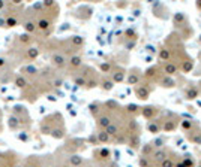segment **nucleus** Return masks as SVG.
Instances as JSON below:
<instances>
[{"instance_id": "nucleus-13", "label": "nucleus", "mask_w": 201, "mask_h": 167, "mask_svg": "<svg viewBox=\"0 0 201 167\" xmlns=\"http://www.w3.org/2000/svg\"><path fill=\"white\" fill-rule=\"evenodd\" d=\"M14 78V72L12 70H2L0 72V85H5L9 81H12Z\"/></svg>"}, {"instance_id": "nucleus-3", "label": "nucleus", "mask_w": 201, "mask_h": 167, "mask_svg": "<svg viewBox=\"0 0 201 167\" xmlns=\"http://www.w3.org/2000/svg\"><path fill=\"white\" fill-rule=\"evenodd\" d=\"M21 160L14 151H6V152H0V167H14L17 163Z\"/></svg>"}, {"instance_id": "nucleus-46", "label": "nucleus", "mask_w": 201, "mask_h": 167, "mask_svg": "<svg viewBox=\"0 0 201 167\" xmlns=\"http://www.w3.org/2000/svg\"><path fill=\"white\" fill-rule=\"evenodd\" d=\"M138 109H140V107H138L137 104H129V106H128V112H132V113H134V112H137Z\"/></svg>"}, {"instance_id": "nucleus-7", "label": "nucleus", "mask_w": 201, "mask_h": 167, "mask_svg": "<svg viewBox=\"0 0 201 167\" xmlns=\"http://www.w3.org/2000/svg\"><path fill=\"white\" fill-rule=\"evenodd\" d=\"M20 75H23V76L27 78V79H33V78H38L39 69H38L35 64H24V66L20 69Z\"/></svg>"}, {"instance_id": "nucleus-4", "label": "nucleus", "mask_w": 201, "mask_h": 167, "mask_svg": "<svg viewBox=\"0 0 201 167\" xmlns=\"http://www.w3.org/2000/svg\"><path fill=\"white\" fill-rule=\"evenodd\" d=\"M65 133H66V130H65V125H63V119H62V116L59 115V113H56V121H54V127H53V130H51V137L53 139H57V140H60V139H63L65 137Z\"/></svg>"}, {"instance_id": "nucleus-35", "label": "nucleus", "mask_w": 201, "mask_h": 167, "mask_svg": "<svg viewBox=\"0 0 201 167\" xmlns=\"http://www.w3.org/2000/svg\"><path fill=\"white\" fill-rule=\"evenodd\" d=\"M89 109H90V112L95 115V113H98V109H100V104H99V103H92V104L89 106Z\"/></svg>"}, {"instance_id": "nucleus-15", "label": "nucleus", "mask_w": 201, "mask_h": 167, "mask_svg": "<svg viewBox=\"0 0 201 167\" xmlns=\"http://www.w3.org/2000/svg\"><path fill=\"white\" fill-rule=\"evenodd\" d=\"M83 163H84V161H83V157H81V155H78V154L69 155V164H71L72 167H80Z\"/></svg>"}, {"instance_id": "nucleus-38", "label": "nucleus", "mask_w": 201, "mask_h": 167, "mask_svg": "<svg viewBox=\"0 0 201 167\" xmlns=\"http://www.w3.org/2000/svg\"><path fill=\"white\" fill-rule=\"evenodd\" d=\"M159 57H161L162 60H168V58H170V52H168V49H161Z\"/></svg>"}, {"instance_id": "nucleus-53", "label": "nucleus", "mask_w": 201, "mask_h": 167, "mask_svg": "<svg viewBox=\"0 0 201 167\" xmlns=\"http://www.w3.org/2000/svg\"><path fill=\"white\" fill-rule=\"evenodd\" d=\"M48 99H50L51 102H56V97H54V96H48Z\"/></svg>"}, {"instance_id": "nucleus-26", "label": "nucleus", "mask_w": 201, "mask_h": 167, "mask_svg": "<svg viewBox=\"0 0 201 167\" xmlns=\"http://www.w3.org/2000/svg\"><path fill=\"white\" fill-rule=\"evenodd\" d=\"M177 72V66L176 64H173V63H168L167 66H165V73H168V75H173V73H176Z\"/></svg>"}, {"instance_id": "nucleus-48", "label": "nucleus", "mask_w": 201, "mask_h": 167, "mask_svg": "<svg viewBox=\"0 0 201 167\" xmlns=\"http://www.w3.org/2000/svg\"><path fill=\"white\" fill-rule=\"evenodd\" d=\"M153 145H155V146H158V148H159V146H162V145H164V140H162V139H159V137H158V139H155V140H153Z\"/></svg>"}, {"instance_id": "nucleus-44", "label": "nucleus", "mask_w": 201, "mask_h": 167, "mask_svg": "<svg viewBox=\"0 0 201 167\" xmlns=\"http://www.w3.org/2000/svg\"><path fill=\"white\" fill-rule=\"evenodd\" d=\"M138 143H140V139H138V137H132V140H131V146L138 148V146H140Z\"/></svg>"}, {"instance_id": "nucleus-9", "label": "nucleus", "mask_w": 201, "mask_h": 167, "mask_svg": "<svg viewBox=\"0 0 201 167\" xmlns=\"http://www.w3.org/2000/svg\"><path fill=\"white\" fill-rule=\"evenodd\" d=\"M42 157L41 155H30L23 161V167H41Z\"/></svg>"}, {"instance_id": "nucleus-37", "label": "nucleus", "mask_w": 201, "mask_h": 167, "mask_svg": "<svg viewBox=\"0 0 201 167\" xmlns=\"http://www.w3.org/2000/svg\"><path fill=\"white\" fill-rule=\"evenodd\" d=\"M0 27L6 29V15H5V12H0Z\"/></svg>"}, {"instance_id": "nucleus-33", "label": "nucleus", "mask_w": 201, "mask_h": 167, "mask_svg": "<svg viewBox=\"0 0 201 167\" xmlns=\"http://www.w3.org/2000/svg\"><path fill=\"white\" fill-rule=\"evenodd\" d=\"M155 158L158 161H164L165 160V151H156L155 152Z\"/></svg>"}, {"instance_id": "nucleus-24", "label": "nucleus", "mask_w": 201, "mask_h": 167, "mask_svg": "<svg viewBox=\"0 0 201 167\" xmlns=\"http://www.w3.org/2000/svg\"><path fill=\"white\" fill-rule=\"evenodd\" d=\"M86 79L81 76V75H78V76H74V84L75 85H78V87H86Z\"/></svg>"}, {"instance_id": "nucleus-5", "label": "nucleus", "mask_w": 201, "mask_h": 167, "mask_svg": "<svg viewBox=\"0 0 201 167\" xmlns=\"http://www.w3.org/2000/svg\"><path fill=\"white\" fill-rule=\"evenodd\" d=\"M54 121H56V113L45 116V118L41 121V124H39V131H41L42 134H51V130H53V127H54Z\"/></svg>"}, {"instance_id": "nucleus-8", "label": "nucleus", "mask_w": 201, "mask_h": 167, "mask_svg": "<svg viewBox=\"0 0 201 167\" xmlns=\"http://www.w3.org/2000/svg\"><path fill=\"white\" fill-rule=\"evenodd\" d=\"M39 54H41V49H39L38 46H29V48H26V49L23 51L21 58H24V60H27V61H33V60H36V58L39 57Z\"/></svg>"}, {"instance_id": "nucleus-20", "label": "nucleus", "mask_w": 201, "mask_h": 167, "mask_svg": "<svg viewBox=\"0 0 201 167\" xmlns=\"http://www.w3.org/2000/svg\"><path fill=\"white\" fill-rule=\"evenodd\" d=\"M117 131H119V128H117V125H116V124H110V125L105 128V133H107L108 136H116V134H117Z\"/></svg>"}, {"instance_id": "nucleus-30", "label": "nucleus", "mask_w": 201, "mask_h": 167, "mask_svg": "<svg viewBox=\"0 0 201 167\" xmlns=\"http://www.w3.org/2000/svg\"><path fill=\"white\" fill-rule=\"evenodd\" d=\"M138 81H140V78H138V75H135V73H131L129 78H128V84H131V85H135Z\"/></svg>"}, {"instance_id": "nucleus-36", "label": "nucleus", "mask_w": 201, "mask_h": 167, "mask_svg": "<svg viewBox=\"0 0 201 167\" xmlns=\"http://www.w3.org/2000/svg\"><path fill=\"white\" fill-rule=\"evenodd\" d=\"M147 130L152 131V133H159V127H158L156 124H152V122L147 124Z\"/></svg>"}, {"instance_id": "nucleus-18", "label": "nucleus", "mask_w": 201, "mask_h": 167, "mask_svg": "<svg viewBox=\"0 0 201 167\" xmlns=\"http://www.w3.org/2000/svg\"><path fill=\"white\" fill-rule=\"evenodd\" d=\"M71 43H72V46L80 48V46L84 43V39H83L81 36H72V38H71Z\"/></svg>"}, {"instance_id": "nucleus-56", "label": "nucleus", "mask_w": 201, "mask_h": 167, "mask_svg": "<svg viewBox=\"0 0 201 167\" xmlns=\"http://www.w3.org/2000/svg\"><path fill=\"white\" fill-rule=\"evenodd\" d=\"M200 57H201V52H200Z\"/></svg>"}, {"instance_id": "nucleus-54", "label": "nucleus", "mask_w": 201, "mask_h": 167, "mask_svg": "<svg viewBox=\"0 0 201 167\" xmlns=\"http://www.w3.org/2000/svg\"><path fill=\"white\" fill-rule=\"evenodd\" d=\"M176 167H186V166H185V164H183V163H179V164H177V166H176Z\"/></svg>"}, {"instance_id": "nucleus-11", "label": "nucleus", "mask_w": 201, "mask_h": 167, "mask_svg": "<svg viewBox=\"0 0 201 167\" xmlns=\"http://www.w3.org/2000/svg\"><path fill=\"white\" fill-rule=\"evenodd\" d=\"M8 127L12 130V131H18V130H21V122H20V119L15 116V115H9V118H8Z\"/></svg>"}, {"instance_id": "nucleus-10", "label": "nucleus", "mask_w": 201, "mask_h": 167, "mask_svg": "<svg viewBox=\"0 0 201 167\" xmlns=\"http://www.w3.org/2000/svg\"><path fill=\"white\" fill-rule=\"evenodd\" d=\"M51 61H53V64L56 66V67H65L66 66V63H68V60H66V55L63 54V52H54L53 55H51Z\"/></svg>"}, {"instance_id": "nucleus-47", "label": "nucleus", "mask_w": 201, "mask_h": 167, "mask_svg": "<svg viewBox=\"0 0 201 167\" xmlns=\"http://www.w3.org/2000/svg\"><path fill=\"white\" fill-rule=\"evenodd\" d=\"M182 128L183 130H189L191 128V121H182Z\"/></svg>"}, {"instance_id": "nucleus-12", "label": "nucleus", "mask_w": 201, "mask_h": 167, "mask_svg": "<svg viewBox=\"0 0 201 167\" xmlns=\"http://www.w3.org/2000/svg\"><path fill=\"white\" fill-rule=\"evenodd\" d=\"M14 85H15L17 88H20V90H24V88L29 85V79L24 78L23 75H15V76H14Z\"/></svg>"}, {"instance_id": "nucleus-31", "label": "nucleus", "mask_w": 201, "mask_h": 167, "mask_svg": "<svg viewBox=\"0 0 201 167\" xmlns=\"http://www.w3.org/2000/svg\"><path fill=\"white\" fill-rule=\"evenodd\" d=\"M113 87H114V82L113 81H104L102 82V90H105V91L113 90Z\"/></svg>"}, {"instance_id": "nucleus-29", "label": "nucleus", "mask_w": 201, "mask_h": 167, "mask_svg": "<svg viewBox=\"0 0 201 167\" xmlns=\"http://www.w3.org/2000/svg\"><path fill=\"white\" fill-rule=\"evenodd\" d=\"M99 85V82H98V79H95V78H90V79H87V82H86V87L87 88H95V87H98Z\"/></svg>"}, {"instance_id": "nucleus-55", "label": "nucleus", "mask_w": 201, "mask_h": 167, "mask_svg": "<svg viewBox=\"0 0 201 167\" xmlns=\"http://www.w3.org/2000/svg\"><path fill=\"white\" fill-rule=\"evenodd\" d=\"M197 6H198V8H201V2H198V3H197Z\"/></svg>"}, {"instance_id": "nucleus-1", "label": "nucleus", "mask_w": 201, "mask_h": 167, "mask_svg": "<svg viewBox=\"0 0 201 167\" xmlns=\"http://www.w3.org/2000/svg\"><path fill=\"white\" fill-rule=\"evenodd\" d=\"M11 113L15 115L20 119L21 128H24V131H29V128L32 125V118H30V113H29L27 107L24 104H14L11 107Z\"/></svg>"}, {"instance_id": "nucleus-22", "label": "nucleus", "mask_w": 201, "mask_h": 167, "mask_svg": "<svg viewBox=\"0 0 201 167\" xmlns=\"http://www.w3.org/2000/svg\"><path fill=\"white\" fill-rule=\"evenodd\" d=\"M98 140H99L100 143H107V142L110 140V136L105 133V130H104V131H99V133H98Z\"/></svg>"}, {"instance_id": "nucleus-45", "label": "nucleus", "mask_w": 201, "mask_h": 167, "mask_svg": "<svg viewBox=\"0 0 201 167\" xmlns=\"http://www.w3.org/2000/svg\"><path fill=\"white\" fill-rule=\"evenodd\" d=\"M183 70H185V72H191V70H192V63H189V61L185 63V64H183Z\"/></svg>"}, {"instance_id": "nucleus-21", "label": "nucleus", "mask_w": 201, "mask_h": 167, "mask_svg": "<svg viewBox=\"0 0 201 167\" xmlns=\"http://www.w3.org/2000/svg\"><path fill=\"white\" fill-rule=\"evenodd\" d=\"M95 155H98V158L105 160V158H108V157H110V151H108V149H105V148H102V149H99L98 152H95Z\"/></svg>"}, {"instance_id": "nucleus-2", "label": "nucleus", "mask_w": 201, "mask_h": 167, "mask_svg": "<svg viewBox=\"0 0 201 167\" xmlns=\"http://www.w3.org/2000/svg\"><path fill=\"white\" fill-rule=\"evenodd\" d=\"M35 20H36V27H38V30L44 32L45 35H50V32H51V29H53V21H54V18H51V17H48V15H44V11H42L41 14L36 15Z\"/></svg>"}, {"instance_id": "nucleus-32", "label": "nucleus", "mask_w": 201, "mask_h": 167, "mask_svg": "<svg viewBox=\"0 0 201 167\" xmlns=\"http://www.w3.org/2000/svg\"><path fill=\"white\" fill-rule=\"evenodd\" d=\"M8 64H9V60L6 57H0V72L5 70L8 67Z\"/></svg>"}, {"instance_id": "nucleus-6", "label": "nucleus", "mask_w": 201, "mask_h": 167, "mask_svg": "<svg viewBox=\"0 0 201 167\" xmlns=\"http://www.w3.org/2000/svg\"><path fill=\"white\" fill-rule=\"evenodd\" d=\"M32 42H33V36L29 33H21L15 38V45L20 49H26V48L32 46Z\"/></svg>"}, {"instance_id": "nucleus-17", "label": "nucleus", "mask_w": 201, "mask_h": 167, "mask_svg": "<svg viewBox=\"0 0 201 167\" xmlns=\"http://www.w3.org/2000/svg\"><path fill=\"white\" fill-rule=\"evenodd\" d=\"M135 94H137V97H140L141 100H146V99L149 97V90H147L146 87H138V88L135 90Z\"/></svg>"}, {"instance_id": "nucleus-25", "label": "nucleus", "mask_w": 201, "mask_h": 167, "mask_svg": "<svg viewBox=\"0 0 201 167\" xmlns=\"http://www.w3.org/2000/svg\"><path fill=\"white\" fill-rule=\"evenodd\" d=\"M17 137H18V140H21V142H29V140H30L29 131H20V133L17 134Z\"/></svg>"}, {"instance_id": "nucleus-43", "label": "nucleus", "mask_w": 201, "mask_h": 167, "mask_svg": "<svg viewBox=\"0 0 201 167\" xmlns=\"http://www.w3.org/2000/svg\"><path fill=\"white\" fill-rule=\"evenodd\" d=\"M100 70H102V72H110L111 70V66L108 63H102V64H100Z\"/></svg>"}, {"instance_id": "nucleus-52", "label": "nucleus", "mask_w": 201, "mask_h": 167, "mask_svg": "<svg viewBox=\"0 0 201 167\" xmlns=\"http://www.w3.org/2000/svg\"><path fill=\"white\" fill-rule=\"evenodd\" d=\"M126 36H134V32H132V30H128V32H126Z\"/></svg>"}, {"instance_id": "nucleus-42", "label": "nucleus", "mask_w": 201, "mask_h": 167, "mask_svg": "<svg viewBox=\"0 0 201 167\" xmlns=\"http://www.w3.org/2000/svg\"><path fill=\"white\" fill-rule=\"evenodd\" d=\"M174 21H176V23H182V21H185V15H183V14H180V12H179V14H176Z\"/></svg>"}, {"instance_id": "nucleus-41", "label": "nucleus", "mask_w": 201, "mask_h": 167, "mask_svg": "<svg viewBox=\"0 0 201 167\" xmlns=\"http://www.w3.org/2000/svg\"><path fill=\"white\" fill-rule=\"evenodd\" d=\"M155 73H156V67H150V69H147V70H146V76H147V78L155 76Z\"/></svg>"}, {"instance_id": "nucleus-28", "label": "nucleus", "mask_w": 201, "mask_h": 167, "mask_svg": "<svg viewBox=\"0 0 201 167\" xmlns=\"http://www.w3.org/2000/svg\"><path fill=\"white\" fill-rule=\"evenodd\" d=\"M174 79L173 78H165V79H162V87H165V88H170V87H174Z\"/></svg>"}, {"instance_id": "nucleus-16", "label": "nucleus", "mask_w": 201, "mask_h": 167, "mask_svg": "<svg viewBox=\"0 0 201 167\" xmlns=\"http://www.w3.org/2000/svg\"><path fill=\"white\" fill-rule=\"evenodd\" d=\"M69 66L71 67H74V69H77V67H81V64H83V58L80 57V55H72L71 58H69Z\"/></svg>"}, {"instance_id": "nucleus-40", "label": "nucleus", "mask_w": 201, "mask_h": 167, "mask_svg": "<svg viewBox=\"0 0 201 167\" xmlns=\"http://www.w3.org/2000/svg\"><path fill=\"white\" fill-rule=\"evenodd\" d=\"M161 167H174V164H173V161H171V160L165 158L164 161H161Z\"/></svg>"}, {"instance_id": "nucleus-51", "label": "nucleus", "mask_w": 201, "mask_h": 167, "mask_svg": "<svg viewBox=\"0 0 201 167\" xmlns=\"http://www.w3.org/2000/svg\"><path fill=\"white\" fill-rule=\"evenodd\" d=\"M3 130V124H2V110H0V133Z\"/></svg>"}, {"instance_id": "nucleus-50", "label": "nucleus", "mask_w": 201, "mask_h": 167, "mask_svg": "<svg viewBox=\"0 0 201 167\" xmlns=\"http://www.w3.org/2000/svg\"><path fill=\"white\" fill-rule=\"evenodd\" d=\"M140 164H141V167H147V161H146V158H141Z\"/></svg>"}, {"instance_id": "nucleus-39", "label": "nucleus", "mask_w": 201, "mask_h": 167, "mask_svg": "<svg viewBox=\"0 0 201 167\" xmlns=\"http://www.w3.org/2000/svg\"><path fill=\"white\" fill-rule=\"evenodd\" d=\"M174 127H176V125H174L173 121H167L165 125H164V130H165V131H170V130H174Z\"/></svg>"}, {"instance_id": "nucleus-27", "label": "nucleus", "mask_w": 201, "mask_h": 167, "mask_svg": "<svg viewBox=\"0 0 201 167\" xmlns=\"http://www.w3.org/2000/svg\"><path fill=\"white\" fill-rule=\"evenodd\" d=\"M125 79V73L123 72H116L113 73V82H122Z\"/></svg>"}, {"instance_id": "nucleus-49", "label": "nucleus", "mask_w": 201, "mask_h": 167, "mask_svg": "<svg viewBox=\"0 0 201 167\" xmlns=\"http://www.w3.org/2000/svg\"><path fill=\"white\" fill-rule=\"evenodd\" d=\"M6 9V2H3V0H0V12H3Z\"/></svg>"}, {"instance_id": "nucleus-19", "label": "nucleus", "mask_w": 201, "mask_h": 167, "mask_svg": "<svg viewBox=\"0 0 201 167\" xmlns=\"http://www.w3.org/2000/svg\"><path fill=\"white\" fill-rule=\"evenodd\" d=\"M153 113H155V109H153L152 106H146V107H143V115H144V118L150 119V118L153 116Z\"/></svg>"}, {"instance_id": "nucleus-34", "label": "nucleus", "mask_w": 201, "mask_h": 167, "mask_svg": "<svg viewBox=\"0 0 201 167\" xmlns=\"http://www.w3.org/2000/svg\"><path fill=\"white\" fill-rule=\"evenodd\" d=\"M51 85H53L54 88H59V87L63 85V79H60V78H54L53 82H51Z\"/></svg>"}, {"instance_id": "nucleus-23", "label": "nucleus", "mask_w": 201, "mask_h": 167, "mask_svg": "<svg viewBox=\"0 0 201 167\" xmlns=\"http://www.w3.org/2000/svg\"><path fill=\"white\" fill-rule=\"evenodd\" d=\"M197 96H198L197 88H189V90L186 91V99H188V100H194V99H197Z\"/></svg>"}, {"instance_id": "nucleus-14", "label": "nucleus", "mask_w": 201, "mask_h": 167, "mask_svg": "<svg viewBox=\"0 0 201 167\" xmlns=\"http://www.w3.org/2000/svg\"><path fill=\"white\" fill-rule=\"evenodd\" d=\"M96 124H98L99 128H107V127L111 124V118H110L108 115H100V116H98Z\"/></svg>"}]
</instances>
